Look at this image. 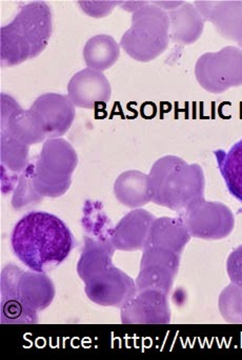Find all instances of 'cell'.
I'll return each mask as SVG.
<instances>
[{
  "label": "cell",
  "mask_w": 242,
  "mask_h": 360,
  "mask_svg": "<svg viewBox=\"0 0 242 360\" xmlns=\"http://www.w3.org/2000/svg\"><path fill=\"white\" fill-rule=\"evenodd\" d=\"M189 239V231L180 219H155L149 229L147 246L166 248L179 255Z\"/></svg>",
  "instance_id": "obj_11"
},
{
  "label": "cell",
  "mask_w": 242,
  "mask_h": 360,
  "mask_svg": "<svg viewBox=\"0 0 242 360\" xmlns=\"http://www.w3.org/2000/svg\"><path fill=\"white\" fill-rule=\"evenodd\" d=\"M53 32L48 4L33 1L23 6L14 20L1 27V66L13 67L39 56Z\"/></svg>",
  "instance_id": "obj_2"
},
{
  "label": "cell",
  "mask_w": 242,
  "mask_h": 360,
  "mask_svg": "<svg viewBox=\"0 0 242 360\" xmlns=\"http://www.w3.org/2000/svg\"><path fill=\"white\" fill-rule=\"evenodd\" d=\"M13 252L32 271L46 273L67 259L74 237L65 223L44 212L25 214L11 236Z\"/></svg>",
  "instance_id": "obj_1"
},
{
  "label": "cell",
  "mask_w": 242,
  "mask_h": 360,
  "mask_svg": "<svg viewBox=\"0 0 242 360\" xmlns=\"http://www.w3.org/2000/svg\"><path fill=\"white\" fill-rule=\"evenodd\" d=\"M227 271L233 283L242 288V245L234 250L229 256Z\"/></svg>",
  "instance_id": "obj_17"
},
{
  "label": "cell",
  "mask_w": 242,
  "mask_h": 360,
  "mask_svg": "<svg viewBox=\"0 0 242 360\" xmlns=\"http://www.w3.org/2000/svg\"><path fill=\"white\" fill-rule=\"evenodd\" d=\"M36 125L51 134L67 131L75 117V106L69 96L46 94L39 96L29 109Z\"/></svg>",
  "instance_id": "obj_7"
},
{
  "label": "cell",
  "mask_w": 242,
  "mask_h": 360,
  "mask_svg": "<svg viewBox=\"0 0 242 360\" xmlns=\"http://www.w3.org/2000/svg\"><path fill=\"white\" fill-rule=\"evenodd\" d=\"M130 321L164 323L170 321V311L164 292L147 290L128 307Z\"/></svg>",
  "instance_id": "obj_13"
},
{
  "label": "cell",
  "mask_w": 242,
  "mask_h": 360,
  "mask_svg": "<svg viewBox=\"0 0 242 360\" xmlns=\"http://www.w3.org/2000/svg\"><path fill=\"white\" fill-rule=\"evenodd\" d=\"M151 201L158 205L182 210L203 198L204 176L200 166L185 163L174 155L161 158L149 176Z\"/></svg>",
  "instance_id": "obj_3"
},
{
  "label": "cell",
  "mask_w": 242,
  "mask_h": 360,
  "mask_svg": "<svg viewBox=\"0 0 242 360\" xmlns=\"http://www.w3.org/2000/svg\"><path fill=\"white\" fill-rule=\"evenodd\" d=\"M208 22L223 39L234 41L242 50V1H218L210 11Z\"/></svg>",
  "instance_id": "obj_12"
},
{
  "label": "cell",
  "mask_w": 242,
  "mask_h": 360,
  "mask_svg": "<svg viewBox=\"0 0 242 360\" xmlns=\"http://www.w3.org/2000/svg\"><path fill=\"white\" fill-rule=\"evenodd\" d=\"M214 155L229 193L242 203V139L229 151L217 150Z\"/></svg>",
  "instance_id": "obj_15"
},
{
  "label": "cell",
  "mask_w": 242,
  "mask_h": 360,
  "mask_svg": "<svg viewBox=\"0 0 242 360\" xmlns=\"http://www.w3.org/2000/svg\"><path fill=\"white\" fill-rule=\"evenodd\" d=\"M120 56L115 39L109 35L100 34L90 37L84 46L83 58L88 69L105 71L111 68Z\"/></svg>",
  "instance_id": "obj_14"
},
{
  "label": "cell",
  "mask_w": 242,
  "mask_h": 360,
  "mask_svg": "<svg viewBox=\"0 0 242 360\" xmlns=\"http://www.w3.org/2000/svg\"><path fill=\"white\" fill-rule=\"evenodd\" d=\"M170 18V39L174 43L191 45L200 37L204 27V18L195 5L183 3L168 13Z\"/></svg>",
  "instance_id": "obj_10"
},
{
  "label": "cell",
  "mask_w": 242,
  "mask_h": 360,
  "mask_svg": "<svg viewBox=\"0 0 242 360\" xmlns=\"http://www.w3.org/2000/svg\"><path fill=\"white\" fill-rule=\"evenodd\" d=\"M154 220L153 214L147 210H133L116 227L115 241L122 250H139L147 245Z\"/></svg>",
  "instance_id": "obj_9"
},
{
  "label": "cell",
  "mask_w": 242,
  "mask_h": 360,
  "mask_svg": "<svg viewBox=\"0 0 242 360\" xmlns=\"http://www.w3.org/2000/svg\"><path fill=\"white\" fill-rule=\"evenodd\" d=\"M118 199L128 207H138L151 200L149 176L139 172H128L118 179L115 185Z\"/></svg>",
  "instance_id": "obj_16"
},
{
  "label": "cell",
  "mask_w": 242,
  "mask_h": 360,
  "mask_svg": "<svg viewBox=\"0 0 242 360\" xmlns=\"http://www.w3.org/2000/svg\"><path fill=\"white\" fill-rule=\"evenodd\" d=\"M185 225L194 237L222 239L234 229L235 220L229 207L219 202L196 200L185 208Z\"/></svg>",
  "instance_id": "obj_6"
},
{
  "label": "cell",
  "mask_w": 242,
  "mask_h": 360,
  "mask_svg": "<svg viewBox=\"0 0 242 360\" xmlns=\"http://www.w3.org/2000/svg\"><path fill=\"white\" fill-rule=\"evenodd\" d=\"M133 12L132 26L121 37L120 46L137 62H151L168 48L170 18L155 5H141Z\"/></svg>",
  "instance_id": "obj_4"
},
{
  "label": "cell",
  "mask_w": 242,
  "mask_h": 360,
  "mask_svg": "<svg viewBox=\"0 0 242 360\" xmlns=\"http://www.w3.org/2000/svg\"><path fill=\"white\" fill-rule=\"evenodd\" d=\"M199 85L210 94H223L231 88L242 86V50L225 47L218 52L200 56L195 65Z\"/></svg>",
  "instance_id": "obj_5"
},
{
  "label": "cell",
  "mask_w": 242,
  "mask_h": 360,
  "mask_svg": "<svg viewBox=\"0 0 242 360\" xmlns=\"http://www.w3.org/2000/svg\"><path fill=\"white\" fill-rule=\"evenodd\" d=\"M111 94V85L105 75L92 69L76 73L67 85V96L79 108L93 109L107 104Z\"/></svg>",
  "instance_id": "obj_8"
}]
</instances>
